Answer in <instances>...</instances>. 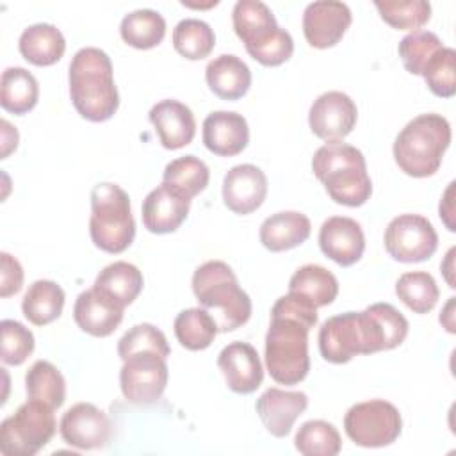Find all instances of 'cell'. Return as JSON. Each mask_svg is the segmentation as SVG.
Wrapping results in <instances>:
<instances>
[{
	"mask_svg": "<svg viewBox=\"0 0 456 456\" xmlns=\"http://www.w3.org/2000/svg\"><path fill=\"white\" fill-rule=\"evenodd\" d=\"M317 324V308L296 294L276 299L265 335V365L281 385L303 381L310 370L308 331Z\"/></svg>",
	"mask_w": 456,
	"mask_h": 456,
	"instance_id": "6da1fadb",
	"label": "cell"
},
{
	"mask_svg": "<svg viewBox=\"0 0 456 456\" xmlns=\"http://www.w3.org/2000/svg\"><path fill=\"white\" fill-rule=\"evenodd\" d=\"M57 422L53 408L28 399L14 415L0 424V452L5 456H34L55 435Z\"/></svg>",
	"mask_w": 456,
	"mask_h": 456,
	"instance_id": "ba28073f",
	"label": "cell"
},
{
	"mask_svg": "<svg viewBox=\"0 0 456 456\" xmlns=\"http://www.w3.org/2000/svg\"><path fill=\"white\" fill-rule=\"evenodd\" d=\"M346 435L360 447H385L394 444L403 429L399 410L385 399L353 404L344 417Z\"/></svg>",
	"mask_w": 456,
	"mask_h": 456,
	"instance_id": "9c48e42d",
	"label": "cell"
},
{
	"mask_svg": "<svg viewBox=\"0 0 456 456\" xmlns=\"http://www.w3.org/2000/svg\"><path fill=\"white\" fill-rule=\"evenodd\" d=\"M166 358L155 351H141L123 360L119 385L125 399L132 404H151L159 401L167 385Z\"/></svg>",
	"mask_w": 456,
	"mask_h": 456,
	"instance_id": "8fae6325",
	"label": "cell"
},
{
	"mask_svg": "<svg viewBox=\"0 0 456 456\" xmlns=\"http://www.w3.org/2000/svg\"><path fill=\"white\" fill-rule=\"evenodd\" d=\"M208 180H210L208 166L194 155H183L171 160L164 167V175H162V182L178 189L189 200H192L201 191H205V187L208 185Z\"/></svg>",
	"mask_w": 456,
	"mask_h": 456,
	"instance_id": "836d02e7",
	"label": "cell"
},
{
	"mask_svg": "<svg viewBox=\"0 0 456 456\" xmlns=\"http://www.w3.org/2000/svg\"><path fill=\"white\" fill-rule=\"evenodd\" d=\"M319 351L326 362L347 363L356 354L388 351L387 335L367 306L363 312H346L326 319L319 330Z\"/></svg>",
	"mask_w": 456,
	"mask_h": 456,
	"instance_id": "8992f818",
	"label": "cell"
},
{
	"mask_svg": "<svg viewBox=\"0 0 456 456\" xmlns=\"http://www.w3.org/2000/svg\"><path fill=\"white\" fill-rule=\"evenodd\" d=\"M191 200L162 182L142 201V224L151 233H171L187 219Z\"/></svg>",
	"mask_w": 456,
	"mask_h": 456,
	"instance_id": "2e32d148",
	"label": "cell"
},
{
	"mask_svg": "<svg viewBox=\"0 0 456 456\" xmlns=\"http://www.w3.org/2000/svg\"><path fill=\"white\" fill-rule=\"evenodd\" d=\"M148 116L166 150H180L192 142L196 119L185 103L178 100H162L150 109Z\"/></svg>",
	"mask_w": 456,
	"mask_h": 456,
	"instance_id": "44dd1931",
	"label": "cell"
},
{
	"mask_svg": "<svg viewBox=\"0 0 456 456\" xmlns=\"http://www.w3.org/2000/svg\"><path fill=\"white\" fill-rule=\"evenodd\" d=\"M397 297L415 314H428L435 308L440 290L435 278L426 271H410L395 283Z\"/></svg>",
	"mask_w": 456,
	"mask_h": 456,
	"instance_id": "d590c367",
	"label": "cell"
},
{
	"mask_svg": "<svg viewBox=\"0 0 456 456\" xmlns=\"http://www.w3.org/2000/svg\"><path fill=\"white\" fill-rule=\"evenodd\" d=\"M69 96L77 112L93 123L110 119L119 107L110 57L94 46L80 48L69 62Z\"/></svg>",
	"mask_w": 456,
	"mask_h": 456,
	"instance_id": "7a4b0ae2",
	"label": "cell"
},
{
	"mask_svg": "<svg viewBox=\"0 0 456 456\" xmlns=\"http://www.w3.org/2000/svg\"><path fill=\"white\" fill-rule=\"evenodd\" d=\"M232 23L235 34L242 41L248 34L255 32L256 28L269 23H276V18L273 11L260 0H239L232 11Z\"/></svg>",
	"mask_w": 456,
	"mask_h": 456,
	"instance_id": "7bdbcfd3",
	"label": "cell"
},
{
	"mask_svg": "<svg viewBox=\"0 0 456 456\" xmlns=\"http://www.w3.org/2000/svg\"><path fill=\"white\" fill-rule=\"evenodd\" d=\"M23 269L20 262L9 253H0V296L9 297L21 290Z\"/></svg>",
	"mask_w": 456,
	"mask_h": 456,
	"instance_id": "ee69618b",
	"label": "cell"
},
{
	"mask_svg": "<svg viewBox=\"0 0 456 456\" xmlns=\"http://www.w3.org/2000/svg\"><path fill=\"white\" fill-rule=\"evenodd\" d=\"M93 289L125 308L142 290V274L134 264L123 260L112 262L98 273Z\"/></svg>",
	"mask_w": 456,
	"mask_h": 456,
	"instance_id": "4316f807",
	"label": "cell"
},
{
	"mask_svg": "<svg viewBox=\"0 0 456 456\" xmlns=\"http://www.w3.org/2000/svg\"><path fill=\"white\" fill-rule=\"evenodd\" d=\"M452 308H454V297H449V301H447V305H445V308H444V314H440V322L444 324V328H445L449 333H454V331H456Z\"/></svg>",
	"mask_w": 456,
	"mask_h": 456,
	"instance_id": "c3c4849f",
	"label": "cell"
},
{
	"mask_svg": "<svg viewBox=\"0 0 456 456\" xmlns=\"http://www.w3.org/2000/svg\"><path fill=\"white\" fill-rule=\"evenodd\" d=\"M0 126H2V159H7L9 153L18 146V130L12 128L7 119H2Z\"/></svg>",
	"mask_w": 456,
	"mask_h": 456,
	"instance_id": "bcb514c9",
	"label": "cell"
},
{
	"mask_svg": "<svg viewBox=\"0 0 456 456\" xmlns=\"http://www.w3.org/2000/svg\"><path fill=\"white\" fill-rule=\"evenodd\" d=\"M2 331V362L7 365H21L34 351V335L21 322L4 319L0 322Z\"/></svg>",
	"mask_w": 456,
	"mask_h": 456,
	"instance_id": "b9f144b4",
	"label": "cell"
},
{
	"mask_svg": "<svg viewBox=\"0 0 456 456\" xmlns=\"http://www.w3.org/2000/svg\"><path fill=\"white\" fill-rule=\"evenodd\" d=\"M59 431L68 445L77 449H102L109 444L112 424L103 410L91 403H77L68 408L59 422Z\"/></svg>",
	"mask_w": 456,
	"mask_h": 456,
	"instance_id": "4fadbf2b",
	"label": "cell"
},
{
	"mask_svg": "<svg viewBox=\"0 0 456 456\" xmlns=\"http://www.w3.org/2000/svg\"><path fill=\"white\" fill-rule=\"evenodd\" d=\"M39 98V84L36 77L20 66L5 68L0 82V105L12 114H27Z\"/></svg>",
	"mask_w": 456,
	"mask_h": 456,
	"instance_id": "f1b7e54d",
	"label": "cell"
},
{
	"mask_svg": "<svg viewBox=\"0 0 456 456\" xmlns=\"http://www.w3.org/2000/svg\"><path fill=\"white\" fill-rule=\"evenodd\" d=\"M451 144V125L440 114H420L406 123L394 141V159L403 173L426 178L438 171Z\"/></svg>",
	"mask_w": 456,
	"mask_h": 456,
	"instance_id": "5b68a950",
	"label": "cell"
},
{
	"mask_svg": "<svg viewBox=\"0 0 456 456\" xmlns=\"http://www.w3.org/2000/svg\"><path fill=\"white\" fill-rule=\"evenodd\" d=\"M217 367L228 388L235 394L255 392L264 379V369L256 349L248 342H230L217 356Z\"/></svg>",
	"mask_w": 456,
	"mask_h": 456,
	"instance_id": "e0dca14e",
	"label": "cell"
},
{
	"mask_svg": "<svg viewBox=\"0 0 456 456\" xmlns=\"http://www.w3.org/2000/svg\"><path fill=\"white\" fill-rule=\"evenodd\" d=\"M387 253L404 264L424 262L438 248V235L433 224L419 214H401L394 217L385 230Z\"/></svg>",
	"mask_w": 456,
	"mask_h": 456,
	"instance_id": "30bf717a",
	"label": "cell"
},
{
	"mask_svg": "<svg viewBox=\"0 0 456 456\" xmlns=\"http://www.w3.org/2000/svg\"><path fill=\"white\" fill-rule=\"evenodd\" d=\"M216 45V36L210 25L198 18H185L173 28V46L175 50L189 59L200 61L210 55Z\"/></svg>",
	"mask_w": 456,
	"mask_h": 456,
	"instance_id": "e575fe53",
	"label": "cell"
},
{
	"mask_svg": "<svg viewBox=\"0 0 456 456\" xmlns=\"http://www.w3.org/2000/svg\"><path fill=\"white\" fill-rule=\"evenodd\" d=\"M356 103L342 91H328L314 100L308 125L314 135L326 142H340L356 125Z\"/></svg>",
	"mask_w": 456,
	"mask_h": 456,
	"instance_id": "7c38bea8",
	"label": "cell"
},
{
	"mask_svg": "<svg viewBox=\"0 0 456 456\" xmlns=\"http://www.w3.org/2000/svg\"><path fill=\"white\" fill-rule=\"evenodd\" d=\"M267 196V176L253 164L233 166L223 180V201L233 214L255 212Z\"/></svg>",
	"mask_w": 456,
	"mask_h": 456,
	"instance_id": "9a60e30c",
	"label": "cell"
},
{
	"mask_svg": "<svg viewBox=\"0 0 456 456\" xmlns=\"http://www.w3.org/2000/svg\"><path fill=\"white\" fill-rule=\"evenodd\" d=\"M454 253H456V248H451V249L447 251V255H445V260H444L442 265H440V269H442V273H444V278H445V281L449 283L451 289L456 287V285H454V278H452V273H454Z\"/></svg>",
	"mask_w": 456,
	"mask_h": 456,
	"instance_id": "7dc6e473",
	"label": "cell"
},
{
	"mask_svg": "<svg viewBox=\"0 0 456 456\" xmlns=\"http://www.w3.org/2000/svg\"><path fill=\"white\" fill-rule=\"evenodd\" d=\"M351 21V9L344 2L317 0L305 7L303 34L310 46L330 48L344 37Z\"/></svg>",
	"mask_w": 456,
	"mask_h": 456,
	"instance_id": "5bb4252c",
	"label": "cell"
},
{
	"mask_svg": "<svg viewBox=\"0 0 456 456\" xmlns=\"http://www.w3.org/2000/svg\"><path fill=\"white\" fill-rule=\"evenodd\" d=\"M192 292L205 310H212L217 330L226 333L251 317V299L239 287L232 267L221 260L201 264L192 274Z\"/></svg>",
	"mask_w": 456,
	"mask_h": 456,
	"instance_id": "277c9868",
	"label": "cell"
},
{
	"mask_svg": "<svg viewBox=\"0 0 456 456\" xmlns=\"http://www.w3.org/2000/svg\"><path fill=\"white\" fill-rule=\"evenodd\" d=\"M456 52L442 46L424 66L422 77L429 91L440 98H451L456 93Z\"/></svg>",
	"mask_w": 456,
	"mask_h": 456,
	"instance_id": "ab89813d",
	"label": "cell"
},
{
	"mask_svg": "<svg viewBox=\"0 0 456 456\" xmlns=\"http://www.w3.org/2000/svg\"><path fill=\"white\" fill-rule=\"evenodd\" d=\"M306 406L308 397L305 392L281 390L276 387L267 388L256 399V413L265 429L276 438H283L290 433L296 419L306 410Z\"/></svg>",
	"mask_w": 456,
	"mask_h": 456,
	"instance_id": "d6986e66",
	"label": "cell"
},
{
	"mask_svg": "<svg viewBox=\"0 0 456 456\" xmlns=\"http://www.w3.org/2000/svg\"><path fill=\"white\" fill-rule=\"evenodd\" d=\"M246 52L262 66H280L294 53L292 36L278 23H269L242 39Z\"/></svg>",
	"mask_w": 456,
	"mask_h": 456,
	"instance_id": "484cf974",
	"label": "cell"
},
{
	"mask_svg": "<svg viewBox=\"0 0 456 456\" xmlns=\"http://www.w3.org/2000/svg\"><path fill=\"white\" fill-rule=\"evenodd\" d=\"M312 171L338 205L360 207L372 194L365 157L356 146L326 142L314 153Z\"/></svg>",
	"mask_w": 456,
	"mask_h": 456,
	"instance_id": "3957f363",
	"label": "cell"
},
{
	"mask_svg": "<svg viewBox=\"0 0 456 456\" xmlns=\"http://www.w3.org/2000/svg\"><path fill=\"white\" fill-rule=\"evenodd\" d=\"M294 445L305 456H335L342 449V440L333 424L306 420L299 426Z\"/></svg>",
	"mask_w": 456,
	"mask_h": 456,
	"instance_id": "8d00e7d4",
	"label": "cell"
},
{
	"mask_svg": "<svg viewBox=\"0 0 456 456\" xmlns=\"http://www.w3.org/2000/svg\"><path fill=\"white\" fill-rule=\"evenodd\" d=\"M249 142L248 121L233 110H214L203 121V144L219 157L239 155Z\"/></svg>",
	"mask_w": 456,
	"mask_h": 456,
	"instance_id": "ffe728a7",
	"label": "cell"
},
{
	"mask_svg": "<svg viewBox=\"0 0 456 456\" xmlns=\"http://www.w3.org/2000/svg\"><path fill=\"white\" fill-rule=\"evenodd\" d=\"M123 41L139 50H150L166 36V20L153 9H137L128 12L119 25Z\"/></svg>",
	"mask_w": 456,
	"mask_h": 456,
	"instance_id": "4dcf8cb0",
	"label": "cell"
},
{
	"mask_svg": "<svg viewBox=\"0 0 456 456\" xmlns=\"http://www.w3.org/2000/svg\"><path fill=\"white\" fill-rule=\"evenodd\" d=\"M89 233L105 253H123L135 237L128 194L116 183H96L91 191Z\"/></svg>",
	"mask_w": 456,
	"mask_h": 456,
	"instance_id": "52a82bcc",
	"label": "cell"
},
{
	"mask_svg": "<svg viewBox=\"0 0 456 456\" xmlns=\"http://www.w3.org/2000/svg\"><path fill=\"white\" fill-rule=\"evenodd\" d=\"M442 41L435 32L415 30L404 36L399 43V57L411 75H422L428 61L442 48Z\"/></svg>",
	"mask_w": 456,
	"mask_h": 456,
	"instance_id": "f35d334b",
	"label": "cell"
},
{
	"mask_svg": "<svg viewBox=\"0 0 456 456\" xmlns=\"http://www.w3.org/2000/svg\"><path fill=\"white\" fill-rule=\"evenodd\" d=\"M454 185H456L454 182H451V183L447 185V189H445V192H444V196H442V200H440V207H438L440 217H442V221H444V224L447 226L449 232H454V230H456V224H454V221H452V217H454V207H452Z\"/></svg>",
	"mask_w": 456,
	"mask_h": 456,
	"instance_id": "f6af8a7d",
	"label": "cell"
},
{
	"mask_svg": "<svg viewBox=\"0 0 456 456\" xmlns=\"http://www.w3.org/2000/svg\"><path fill=\"white\" fill-rule=\"evenodd\" d=\"M321 251L342 267L356 264L365 249L362 226L346 216L328 217L319 230Z\"/></svg>",
	"mask_w": 456,
	"mask_h": 456,
	"instance_id": "ac0fdd59",
	"label": "cell"
},
{
	"mask_svg": "<svg viewBox=\"0 0 456 456\" xmlns=\"http://www.w3.org/2000/svg\"><path fill=\"white\" fill-rule=\"evenodd\" d=\"M205 78L210 91L228 102L242 98L251 86L248 64L233 53H223L212 59L205 68Z\"/></svg>",
	"mask_w": 456,
	"mask_h": 456,
	"instance_id": "cb8c5ba5",
	"label": "cell"
},
{
	"mask_svg": "<svg viewBox=\"0 0 456 456\" xmlns=\"http://www.w3.org/2000/svg\"><path fill=\"white\" fill-rule=\"evenodd\" d=\"M312 232L310 219L296 210H283L269 216L260 224V242L273 253L292 249L303 244Z\"/></svg>",
	"mask_w": 456,
	"mask_h": 456,
	"instance_id": "603a6c76",
	"label": "cell"
},
{
	"mask_svg": "<svg viewBox=\"0 0 456 456\" xmlns=\"http://www.w3.org/2000/svg\"><path fill=\"white\" fill-rule=\"evenodd\" d=\"M173 328L178 342L189 351L207 349L219 331L214 317L205 308L182 310Z\"/></svg>",
	"mask_w": 456,
	"mask_h": 456,
	"instance_id": "d6a6232c",
	"label": "cell"
},
{
	"mask_svg": "<svg viewBox=\"0 0 456 456\" xmlns=\"http://www.w3.org/2000/svg\"><path fill=\"white\" fill-rule=\"evenodd\" d=\"M25 387L28 399L41 401L53 410L61 408L66 399L64 376L53 363L46 360H37L30 365L25 374Z\"/></svg>",
	"mask_w": 456,
	"mask_h": 456,
	"instance_id": "1f68e13d",
	"label": "cell"
},
{
	"mask_svg": "<svg viewBox=\"0 0 456 456\" xmlns=\"http://www.w3.org/2000/svg\"><path fill=\"white\" fill-rule=\"evenodd\" d=\"M381 20L397 30H420L431 18V5L426 0L374 2Z\"/></svg>",
	"mask_w": 456,
	"mask_h": 456,
	"instance_id": "74e56055",
	"label": "cell"
},
{
	"mask_svg": "<svg viewBox=\"0 0 456 456\" xmlns=\"http://www.w3.org/2000/svg\"><path fill=\"white\" fill-rule=\"evenodd\" d=\"M20 53L34 66L55 64L66 50L62 32L52 23H36L27 27L20 36Z\"/></svg>",
	"mask_w": 456,
	"mask_h": 456,
	"instance_id": "d4e9b609",
	"label": "cell"
},
{
	"mask_svg": "<svg viewBox=\"0 0 456 456\" xmlns=\"http://www.w3.org/2000/svg\"><path fill=\"white\" fill-rule=\"evenodd\" d=\"M289 292L319 308L335 301L338 294V281L335 274L326 267L306 264L292 274L289 281Z\"/></svg>",
	"mask_w": 456,
	"mask_h": 456,
	"instance_id": "83f0119b",
	"label": "cell"
},
{
	"mask_svg": "<svg viewBox=\"0 0 456 456\" xmlns=\"http://www.w3.org/2000/svg\"><path fill=\"white\" fill-rule=\"evenodd\" d=\"M141 351H155L164 358H167L171 353L166 335L150 322L132 326L118 342V354L121 360H126L130 354Z\"/></svg>",
	"mask_w": 456,
	"mask_h": 456,
	"instance_id": "60d3db41",
	"label": "cell"
},
{
	"mask_svg": "<svg viewBox=\"0 0 456 456\" xmlns=\"http://www.w3.org/2000/svg\"><path fill=\"white\" fill-rule=\"evenodd\" d=\"M123 306L110 301L96 289L78 294L73 306L77 326L93 337H109L123 321Z\"/></svg>",
	"mask_w": 456,
	"mask_h": 456,
	"instance_id": "7402d4cb",
	"label": "cell"
},
{
	"mask_svg": "<svg viewBox=\"0 0 456 456\" xmlns=\"http://www.w3.org/2000/svg\"><path fill=\"white\" fill-rule=\"evenodd\" d=\"M64 308V290L52 280L34 281L21 301L23 315L34 326H45L61 317Z\"/></svg>",
	"mask_w": 456,
	"mask_h": 456,
	"instance_id": "f546056e",
	"label": "cell"
}]
</instances>
